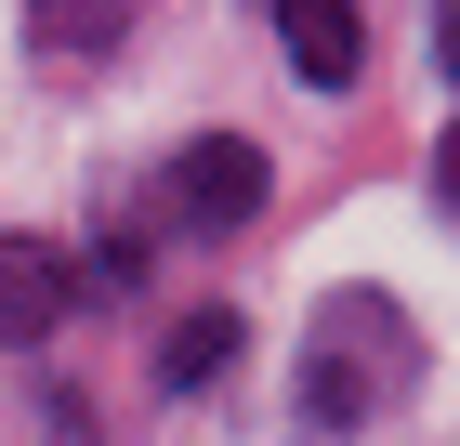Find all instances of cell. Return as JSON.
I'll list each match as a JSON object with an SVG mask.
<instances>
[{"mask_svg": "<svg viewBox=\"0 0 460 446\" xmlns=\"http://www.w3.org/2000/svg\"><path fill=\"white\" fill-rule=\"evenodd\" d=\"M172 210L198 223V237H237L250 210H263V144H250V132H198L172 158Z\"/></svg>", "mask_w": 460, "mask_h": 446, "instance_id": "7a4b0ae2", "label": "cell"}, {"mask_svg": "<svg viewBox=\"0 0 460 446\" xmlns=\"http://www.w3.org/2000/svg\"><path fill=\"white\" fill-rule=\"evenodd\" d=\"M224 368H237V315H184V328H172V354H158V380H172V394H198V380H224Z\"/></svg>", "mask_w": 460, "mask_h": 446, "instance_id": "5b68a950", "label": "cell"}, {"mask_svg": "<svg viewBox=\"0 0 460 446\" xmlns=\"http://www.w3.org/2000/svg\"><path fill=\"white\" fill-rule=\"evenodd\" d=\"M66 249H0V328L13 342H53V315H66Z\"/></svg>", "mask_w": 460, "mask_h": 446, "instance_id": "277c9868", "label": "cell"}, {"mask_svg": "<svg viewBox=\"0 0 460 446\" xmlns=\"http://www.w3.org/2000/svg\"><path fill=\"white\" fill-rule=\"evenodd\" d=\"M408 380H421L408 315H394L382 289H329L316 328H303V420H316V433H368V420L408 407Z\"/></svg>", "mask_w": 460, "mask_h": 446, "instance_id": "6da1fadb", "label": "cell"}, {"mask_svg": "<svg viewBox=\"0 0 460 446\" xmlns=\"http://www.w3.org/2000/svg\"><path fill=\"white\" fill-rule=\"evenodd\" d=\"M434 66H447V79H460V13H434Z\"/></svg>", "mask_w": 460, "mask_h": 446, "instance_id": "52a82bcc", "label": "cell"}, {"mask_svg": "<svg viewBox=\"0 0 460 446\" xmlns=\"http://www.w3.org/2000/svg\"><path fill=\"white\" fill-rule=\"evenodd\" d=\"M434 197H447V210H460V132H447V144H434Z\"/></svg>", "mask_w": 460, "mask_h": 446, "instance_id": "8992f818", "label": "cell"}, {"mask_svg": "<svg viewBox=\"0 0 460 446\" xmlns=\"http://www.w3.org/2000/svg\"><path fill=\"white\" fill-rule=\"evenodd\" d=\"M277 39H289V66L316 79V92H342V79L368 66V27H355L342 0H277Z\"/></svg>", "mask_w": 460, "mask_h": 446, "instance_id": "3957f363", "label": "cell"}]
</instances>
